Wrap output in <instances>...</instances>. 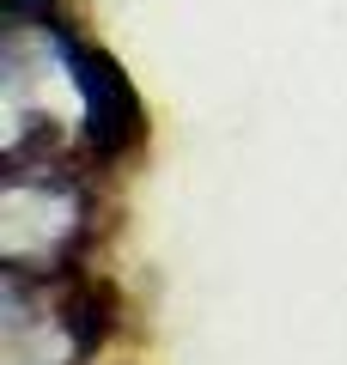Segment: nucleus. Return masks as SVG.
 I'll use <instances>...</instances> for the list:
<instances>
[{
  "instance_id": "obj_1",
  "label": "nucleus",
  "mask_w": 347,
  "mask_h": 365,
  "mask_svg": "<svg viewBox=\"0 0 347 365\" xmlns=\"http://www.w3.org/2000/svg\"><path fill=\"white\" fill-rule=\"evenodd\" d=\"M86 237V189L67 165H13L0 195V250L6 274H61L74 244Z\"/></svg>"
},
{
  "instance_id": "obj_2",
  "label": "nucleus",
  "mask_w": 347,
  "mask_h": 365,
  "mask_svg": "<svg viewBox=\"0 0 347 365\" xmlns=\"http://www.w3.org/2000/svg\"><path fill=\"white\" fill-rule=\"evenodd\" d=\"M98 317V287L91 280H67L49 287V274H6V365H79L98 353L110 323Z\"/></svg>"
}]
</instances>
